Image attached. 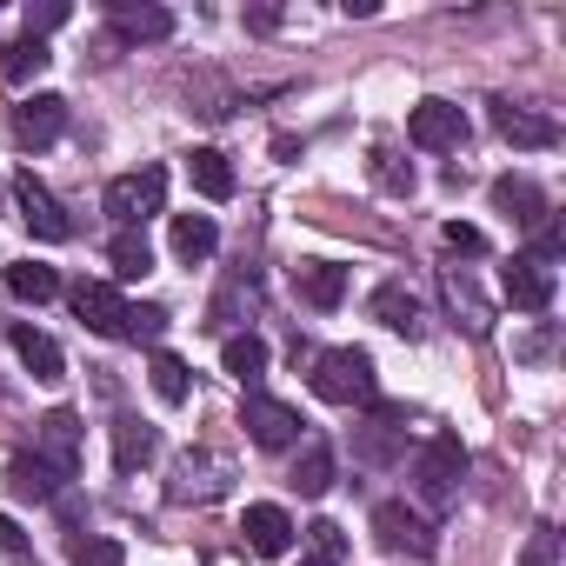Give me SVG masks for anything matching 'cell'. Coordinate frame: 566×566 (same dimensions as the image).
Listing matches in <instances>:
<instances>
[{
	"label": "cell",
	"mask_w": 566,
	"mask_h": 566,
	"mask_svg": "<svg viewBox=\"0 0 566 566\" xmlns=\"http://www.w3.org/2000/svg\"><path fill=\"white\" fill-rule=\"evenodd\" d=\"M294 287H301V301H314V307H340V301H347V266H334V260H301V266H294Z\"/></svg>",
	"instance_id": "9a60e30c"
},
{
	"label": "cell",
	"mask_w": 566,
	"mask_h": 566,
	"mask_svg": "<svg viewBox=\"0 0 566 566\" xmlns=\"http://www.w3.org/2000/svg\"><path fill=\"white\" fill-rule=\"evenodd\" d=\"M160 207H167V174H160V167H140V174L107 180V213H114L120 227H147Z\"/></svg>",
	"instance_id": "3957f363"
},
{
	"label": "cell",
	"mask_w": 566,
	"mask_h": 566,
	"mask_svg": "<svg viewBox=\"0 0 566 566\" xmlns=\"http://www.w3.org/2000/svg\"><path fill=\"white\" fill-rule=\"evenodd\" d=\"M114 28L127 41H167L174 34V14L167 8H134V0H114Z\"/></svg>",
	"instance_id": "603a6c76"
},
{
	"label": "cell",
	"mask_w": 566,
	"mask_h": 566,
	"mask_svg": "<svg viewBox=\"0 0 566 566\" xmlns=\"http://www.w3.org/2000/svg\"><path fill=\"white\" fill-rule=\"evenodd\" d=\"M67 14H74L67 0H41V8H28V34H34V41H48L54 28H67Z\"/></svg>",
	"instance_id": "f546056e"
},
{
	"label": "cell",
	"mask_w": 566,
	"mask_h": 566,
	"mask_svg": "<svg viewBox=\"0 0 566 566\" xmlns=\"http://www.w3.org/2000/svg\"><path fill=\"white\" fill-rule=\"evenodd\" d=\"M41 460H48L61 480L81 473V413H74V407H54V413L41 420Z\"/></svg>",
	"instance_id": "7c38bea8"
},
{
	"label": "cell",
	"mask_w": 566,
	"mask_h": 566,
	"mask_svg": "<svg viewBox=\"0 0 566 566\" xmlns=\"http://www.w3.org/2000/svg\"><path fill=\"white\" fill-rule=\"evenodd\" d=\"M314 394L327 407H374L380 400V374L367 347H327L314 354Z\"/></svg>",
	"instance_id": "6da1fadb"
},
{
	"label": "cell",
	"mask_w": 566,
	"mask_h": 566,
	"mask_svg": "<svg viewBox=\"0 0 566 566\" xmlns=\"http://www.w3.org/2000/svg\"><path fill=\"white\" fill-rule=\"evenodd\" d=\"M14 354H21V367L34 374V380H61L67 374V360H61V347L41 334V327H14Z\"/></svg>",
	"instance_id": "d6986e66"
},
{
	"label": "cell",
	"mask_w": 566,
	"mask_h": 566,
	"mask_svg": "<svg viewBox=\"0 0 566 566\" xmlns=\"http://www.w3.org/2000/svg\"><path fill=\"white\" fill-rule=\"evenodd\" d=\"M374 321L394 327V334H407V340H420V327H427V321H420V301H413L407 287H380V294H374Z\"/></svg>",
	"instance_id": "7402d4cb"
},
{
	"label": "cell",
	"mask_w": 566,
	"mask_h": 566,
	"mask_svg": "<svg viewBox=\"0 0 566 566\" xmlns=\"http://www.w3.org/2000/svg\"><path fill=\"white\" fill-rule=\"evenodd\" d=\"M447 301H453V314H467V327H486V307H480V294L467 287V273H447Z\"/></svg>",
	"instance_id": "f1b7e54d"
},
{
	"label": "cell",
	"mask_w": 566,
	"mask_h": 566,
	"mask_svg": "<svg viewBox=\"0 0 566 566\" xmlns=\"http://www.w3.org/2000/svg\"><path fill=\"white\" fill-rule=\"evenodd\" d=\"M147 380H154V394H160L167 407H180V400L193 394V380H187V360H180V354H154V360H147Z\"/></svg>",
	"instance_id": "83f0119b"
},
{
	"label": "cell",
	"mask_w": 566,
	"mask_h": 566,
	"mask_svg": "<svg viewBox=\"0 0 566 566\" xmlns=\"http://www.w3.org/2000/svg\"><path fill=\"white\" fill-rule=\"evenodd\" d=\"M220 367H227L233 380H260V374H266V340H260V334H233V340L220 347Z\"/></svg>",
	"instance_id": "4316f807"
},
{
	"label": "cell",
	"mask_w": 566,
	"mask_h": 566,
	"mask_svg": "<svg viewBox=\"0 0 566 566\" xmlns=\"http://www.w3.org/2000/svg\"><path fill=\"white\" fill-rule=\"evenodd\" d=\"M107 260H114V273H120V280H147V273H154L147 227H120V233H114V247H107Z\"/></svg>",
	"instance_id": "44dd1931"
},
{
	"label": "cell",
	"mask_w": 566,
	"mask_h": 566,
	"mask_svg": "<svg viewBox=\"0 0 566 566\" xmlns=\"http://www.w3.org/2000/svg\"><path fill=\"white\" fill-rule=\"evenodd\" d=\"M407 140L427 147V154H453V147L467 140V114H460L453 101H420L413 120H407Z\"/></svg>",
	"instance_id": "ba28073f"
},
{
	"label": "cell",
	"mask_w": 566,
	"mask_h": 566,
	"mask_svg": "<svg viewBox=\"0 0 566 566\" xmlns=\"http://www.w3.org/2000/svg\"><path fill=\"white\" fill-rule=\"evenodd\" d=\"M553 287H559V273H553V260H539V253H513L506 273H500V294H506L520 314H546V307H553Z\"/></svg>",
	"instance_id": "277c9868"
},
{
	"label": "cell",
	"mask_w": 566,
	"mask_h": 566,
	"mask_svg": "<svg viewBox=\"0 0 566 566\" xmlns=\"http://www.w3.org/2000/svg\"><path fill=\"white\" fill-rule=\"evenodd\" d=\"M374 533H380L387 553H407V559H427V553H433V526H427V513H413L407 500H387V506L374 513Z\"/></svg>",
	"instance_id": "52a82bcc"
},
{
	"label": "cell",
	"mask_w": 566,
	"mask_h": 566,
	"mask_svg": "<svg viewBox=\"0 0 566 566\" xmlns=\"http://www.w3.org/2000/svg\"><path fill=\"white\" fill-rule=\"evenodd\" d=\"M160 334H167L160 307H127V340H160Z\"/></svg>",
	"instance_id": "1f68e13d"
},
{
	"label": "cell",
	"mask_w": 566,
	"mask_h": 566,
	"mask_svg": "<svg viewBox=\"0 0 566 566\" xmlns=\"http://www.w3.org/2000/svg\"><path fill=\"white\" fill-rule=\"evenodd\" d=\"M48 61H54V54H48V41H34V34H14L8 48H0V74H8L14 87H28L34 74H48Z\"/></svg>",
	"instance_id": "ffe728a7"
},
{
	"label": "cell",
	"mask_w": 566,
	"mask_h": 566,
	"mask_svg": "<svg viewBox=\"0 0 566 566\" xmlns=\"http://www.w3.org/2000/svg\"><path fill=\"white\" fill-rule=\"evenodd\" d=\"M213 247H220L213 213H174V253H180V260H207Z\"/></svg>",
	"instance_id": "d4e9b609"
},
{
	"label": "cell",
	"mask_w": 566,
	"mask_h": 566,
	"mask_svg": "<svg viewBox=\"0 0 566 566\" xmlns=\"http://www.w3.org/2000/svg\"><path fill=\"white\" fill-rule=\"evenodd\" d=\"M240 427L253 433V447H266V453H287L294 440H301V413L287 407V400H273V394H247V407H240Z\"/></svg>",
	"instance_id": "5b68a950"
},
{
	"label": "cell",
	"mask_w": 566,
	"mask_h": 566,
	"mask_svg": "<svg viewBox=\"0 0 566 566\" xmlns=\"http://www.w3.org/2000/svg\"><path fill=\"white\" fill-rule=\"evenodd\" d=\"M493 127H500V140H513L520 154H546V147L559 140V120L539 114V107H520V101H493Z\"/></svg>",
	"instance_id": "9c48e42d"
},
{
	"label": "cell",
	"mask_w": 566,
	"mask_h": 566,
	"mask_svg": "<svg viewBox=\"0 0 566 566\" xmlns=\"http://www.w3.org/2000/svg\"><path fill=\"white\" fill-rule=\"evenodd\" d=\"M294 486H301L307 500H321V493L334 486V447H327V440H307V447H301V460H294Z\"/></svg>",
	"instance_id": "484cf974"
},
{
	"label": "cell",
	"mask_w": 566,
	"mask_h": 566,
	"mask_svg": "<svg viewBox=\"0 0 566 566\" xmlns=\"http://www.w3.org/2000/svg\"><path fill=\"white\" fill-rule=\"evenodd\" d=\"M21 546H28V533H21L8 513H0V553H21Z\"/></svg>",
	"instance_id": "8d00e7d4"
},
{
	"label": "cell",
	"mask_w": 566,
	"mask_h": 566,
	"mask_svg": "<svg viewBox=\"0 0 566 566\" xmlns=\"http://www.w3.org/2000/svg\"><path fill=\"white\" fill-rule=\"evenodd\" d=\"M460 480H467V447L453 433H433L420 453H413V486L427 506H453L460 500Z\"/></svg>",
	"instance_id": "7a4b0ae2"
},
{
	"label": "cell",
	"mask_w": 566,
	"mask_h": 566,
	"mask_svg": "<svg viewBox=\"0 0 566 566\" xmlns=\"http://www.w3.org/2000/svg\"><path fill=\"white\" fill-rule=\"evenodd\" d=\"M14 207H21V220L34 227V240H67V233H74L67 207H61V200H54V187H48V180H34V174H14Z\"/></svg>",
	"instance_id": "8992f818"
},
{
	"label": "cell",
	"mask_w": 566,
	"mask_h": 566,
	"mask_svg": "<svg viewBox=\"0 0 566 566\" xmlns=\"http://www.w3.org/2000/svg\"><path fill=\"white\" fill-rule=\"evenodd\" d=\"M380 187H394V193H413V167H394V154H380Z\"/></svg>",
	"instance_id": "d590c367"
},
{
	"label": "cell",
	"mask_w": 566,
	"mask_h": 566,
	"mask_svg": "<svg viewBox=\"0 0 566 566\" xmlns=\"http://www.w3.org/2000/svg\"><path fill=\"white\" fill-rule=\"evenodd\" d=\"M154 453H160L154 427H147V420H134V413H120V420H114V467H120V473H140Z\"/></svg>",
	"instance_id": "2e32d148"
},
{
	"label": "cell",
	"mask_w": 566,
	"mask_h": 566,
	"mask_svg": "<svg viewBox=\"0 0 566 566\" xmlns=\"http://www.w3.org/2000/svg\"><path fill=\"white\" fill-rule=\"evenodd\" d=\"M301 566H327V559H301Z\"/></svg>",
	"instance_id": "74e56055"
},
{
	"label": "cell",
	"mask_w": 566,
	"mask_h": 566,
	"mask_svg": "<svg viewBox=\"0 0 566 566\" xmlns=\"http://www.w3.org/2000/svg\"><path fill=\"white\" fill-rule=\"evenodd\" d=\"M493 207H500V213H513L520 227H546V213H553V207H546V193H539L526 174H506V180H493Z\"/></svg>",
	"instance_id": "5bb4252c"
},
{
	"label": "cell",
	"mask_w": 566,
	"mask_h": 566,
	"mask_svg": "<svg viewBox=\"0 0 566 566\" xmlns=\"http://www.w3.org/2000/svg\"><path fill=\"white\" fill-rule=\"evenodd\" d=\"M187 174H193V187H200L207 200H227V193H233V167H227L220 147H193V154H187Z\"/></svg>",
	"instance_id": "cb8c5ba5"
},
{
	"label": "cell",
	"mask_w": 566,
	"mask_h": 566,
	"mask_svg": "<svg viewBox=\"0 0 566 566\" xmlns=\"http://www.w3.org/2000/svg\"><path fill=\"white\" fill-rule=\"evenodd\" d=\"M8 493L14 500H61V473L41 453H21V460H8Z\"/></svg>",
	"instance_id": "e0dca14e"
},
{
	"label": "cell",
	"mask_w": 566,
	"mask_h": 566,
	"mask_svg": "<svg viewBox=\"0 0 566 566\" xmlns=\"http://www.w3.org/2000/svg\"><path fill=\"white\" fill-rule=\"evenodd\" d=\"M453 253H486V233L480 227H467V220H447V233H440Z\"/></svg>",
	"instance_id": "e575fe53"
},
{
	"label": "cell",
	"mask_w": 566,
	"mask_h": 566,
	"mask_svg": "<svg viewBox=\"0 0 566 566\" xmlns=\"http://www.w3.org/2000/svg\"><path fill=\"white\" fill-rule=\"evenodd\" d=\"M520 566H559V533H553V526H533V539H526Z\"/></svg>",
	"instance_id": "4dcf8cb0"
},
{
	"label": "cell",
	"mask_w": 566,
	"mask_h": 566,
	"mask_svg": "<svg viewBox=\"0 0 566 566\" xmlns=\"http://www.w3.org/2000/svg\"><path fill=\"white\" fill-rule=\"evenodd\" d=\"M307 533H314V553H321V559H327V566H334V559H347V533H340V526H334V520H314V526H307Z\"/></svg>",
	"instance_id": "d6a6232c"
},
{
	"label": "cell",
	"mask_w": 566,
	"mask_h": 566,
	"mask_svg": "<svg viewBox=\"0 0 566 566\" xmlns=\"http://www.w3.org/2000/svg\"><path fill=\"white\" fill-rule=\"evenodd\" d=\"M74 314L87 321V334H107V340H127V301L107 280H81L74 287Z\"/></svg>",
	"instance_id": "30bf717a"
},
{
	"label": "cell",
	"mask_w": 566,
	"mask_h": 566,
	"mask_svg": "<svg viewBox=\"0 0 566 566\" xmlns=\"http://www.w3.org/2000/svg\"><path fill=\"white\" fill-rule=\"evenodd\" d=\"M8 294L28 301V307H48V301L61 294V273L41 266V260H14V266H8Z\"/></svg>",
	"instance_id": "ac0fdd59"
},
{
	"label": "cell",
	"mask_w": 566,
	"mask_h": 566,
	"mask_svg": "<svg viewBox=\"0 0 566 566\" xmlns=\"http://www.w3.org/2000/svg\"><path fill=\"white\" fill-rule=\"evenodd\" d=\"M74 566H127V553H120V539H87L74 553Z\"/></svg>",
	"instance_id": "836d02e7"
},
{
	"label": "cell",
	"mask_w": 566,
	"mask_h": 566,
	"mask_svg": "<svg viewBox=\"0 0 566 566\" xmlns=\"http://www.w3.org/2000/svg\"><path fill=\"white\" fill-rule=\"evenodd\" d=\"M61 134H67V101L61 94H28L14 107V140L21 147H54Z\"/></svg>",
	"instance_id": "8fae6325"
},
{
	"label": "cell",
	"mask_w": 566,
	"mask_h": 566,
	"mask_svg": "<svg viewBox=\"0 0 566 566\" xmlns=\"http://www.w3.org/2000/svg\"><path fill=\"white\" fill-rule=\"evenodd\" d=\"M240 533H247V546H253V553H266V559H280V553L294 546V520H287V506H273V500L247 506Z\"/></svg>",
	"instance_id": "4fadbf2b"
}]
</instances>
